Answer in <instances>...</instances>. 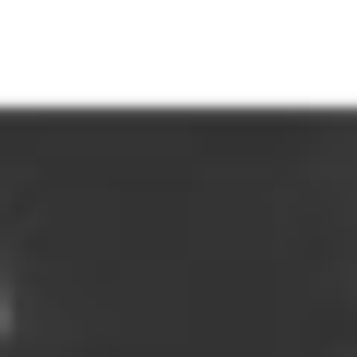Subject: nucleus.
Returning a JSON list of instances; mask_svg holds the SVG:
<instances>
[{"instance_id":"1","label":"nucleus","mask_w":357,"mask_h":357,"mask_svg":"<svg viewBox=\"0 0 357 357\" xmlns=\"http://www.w3.org/2000/svg\"><path fill=\"white\" fill-rule=\"evenodd\" d=\"M0 321H13V298H0Z\"/></svg>"}]
</instances>
